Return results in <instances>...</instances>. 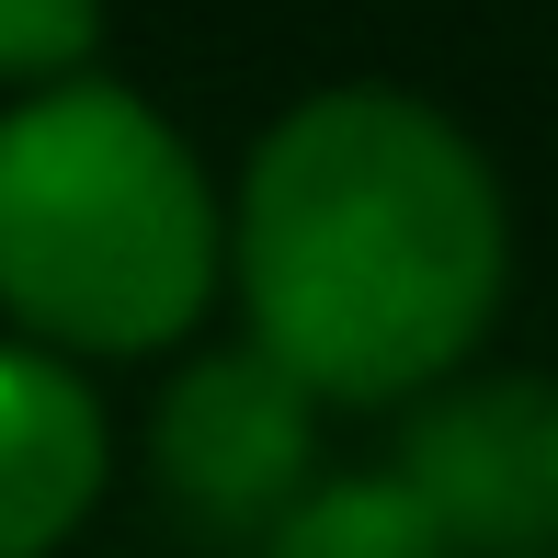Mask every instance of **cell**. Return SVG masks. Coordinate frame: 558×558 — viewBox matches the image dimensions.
I'll return each instance as SVG.
<instances>
[{
    "label": "cell",
    "instance_id": "cell-1",
    "mask_svg": "<svg viewBox=\"0 0 558 558\" xmlns=\"http://www.w3.org/2000/svg\"><path fill=\"white\" fill-rule=\"evenodd\" d=\"M228 263L251 353L308 399H411L478 353L501 308V194L411 92H319L251 148Z\"/></svg>",
    "mask_w": 558,
    "mask_h": 558
},
{
    "label": "cell",
    "instance_id": "cell-2",
    "mask_svg": "<svg viewBox=\"0 0 558 558\" xmlns=\"http://www.w3.org/2000/svg\"><path fill=\"white\" fill-rule=\"evenodd\" d=\"M217 206L137 92L58 81L0 114V308L69 353H160L217 296Z\"/></svg>",
    "mask_w": 558,
    "mask_h": 558
},
{
    "label": "cell",
    "instance_id": "cell-3",
    "mask_svg": "<svg viewBox=\"0 0 558 558\" xmlns=\"http://www.w3.org/2000/svg\"><path fill=\"white\" fill-rule=\"evenodd\" d=\"M308 456H319V399L274 353L240 342V353L183 365V388L160 399V422H148V490H160V513L194 547H240V536L274 547V524L319 490Z\"/></svg>",
    "mask_w": 558,
    "mask_h": 558
},
{
    "label": "cell",
    "instance_id": "cell-4",
    "mask_svg": "<svg viewBox=\"0 0 558 558\" xmlns=\"http://www.w3.org/2000/svg\"><path fill=\"white\" fill-rule=\"evenodd\" d=\"M399 478L445 524L456 558H558V388L490 376L399 434Z\"/></svg>",
    "mask_w": 558,
    "mask_h": 558
},
{
    "label": "cell",
    "instance_id": "cell-5",
    "mask_svg": "<svg viewBox=\"0 0 558 558\" xmlns=\"http://www.w3.org/2000/svg\"><path fill=\"white\" fill-rule=\"evenodd\" d=\"M104 490V411L58 353L0 342V558H46Z\"/></svg>",
    "mask_w": 558,
    "mask_h": 558
},
{
    "label": "cell",
    "instance_id": "cell-6",
    "mask_svg": "<svg viewBox=\"0 0 558 558\" xmlns=\"http://www.w3.org/2000/svg\"><path fill=\"white\" fill-rule=\"evenodd\" d=\"M263 558H456V547H445V524L422 513V490L388 468V478H319V490L274 524Z\"/></svg>",
    "mask_w": 558,
    "mask_h": 558
},
{
    "label": "cell",
    "instance_id": "cell-7",
    "mask_svg": "<svg viewBox=\"0 0 558 558\" xmlns=\"http://www.w3.org/2000/svg\"><path fill=\"white\" fill-rule=\"evenodd\" d=\"M92 35H104V0H0V81L58 92L92 58Z\"/></svg>",
    "mask_w": 558,
    "mask_h": 558
}]
</instances>
